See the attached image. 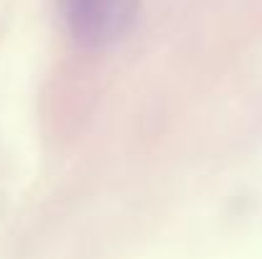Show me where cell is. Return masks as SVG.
Instances as JSON below:
<instances>
[{"instance_id": "1", "label": "cell", "mask_w": 262, "mask_h": 259, "mask_svg": "<svg viewBox=\"0 0 262 259\" xmlns=\"http://www.w3.org/2000/svg\"><path fill=\"white\" fill-rule=\"evenodd\" d=\"M69 36L84 49H104L125 38L138 18V0H59Z\"/></svg>"}]
</instances>
